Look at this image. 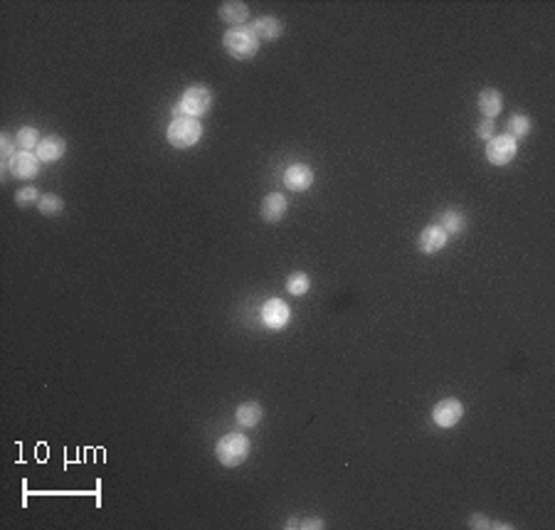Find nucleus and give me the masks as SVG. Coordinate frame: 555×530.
<instances>
[{
	"label": "nucleus",
	"mask_w": 555,
	"mask_h": 530,
	"mask_svg": "<svg viewBox=\"0 0 555 530\" xmlns=\"http://www.w3.org/2000/svg\"><path fill=\"white\" fill-rule=\"evenodd\" d=\"M222 48L235 60H252L259 52V38L254 35L252 28H232L222 35Z\"/></svg>",
	"instance_id": "obj_1"
},
{
	"label": "nucleus",
	"mask_w": 555,
	"mask_h": 530,
	"mask_svg": "<svg viewBox=\"0 0 555 530\" xmlns=\"http://www.w3.org/2000/svg\"><path fill=\"white\" fill-rule=\"evenodd\" d=\"M210 106H212V92L205 84H193L183 92V96L175 104V118L178 116L200 118L210 111Z\"/></svg>",
	"instance_id": "obj_2"
},
{
	"label": "nucleus",
	"mask_w": 555,
	"mask_h": 530,
	"mask_svg": "<svg viewBox=\"0 0 555 530\" xmlns=\"http://www.w3.org/2000/svg\"><path fill=\"white\" fill-rule=\"evenodd\" d=\"M247 454H250V439L240 432L225 434L215 446L217 461H220L222 466H230V469L232 466H240L242 461L247 459Z\"/></svg>",
	"instance_id": "obj_3"
},
{
	"label": "nucleus",
	"mask_w": 555,
	"mask_h": 530,
	"mask_svg": "<svg viewBox=\"0 0 555 530\" xmlns=\"http://www.w3.org/2000/svg\"><path fill=\"white\" fill-rule=\"evenodd\" d=\"M168 143L175 145V148H190L200 141L202 136V126L198 118H190V116H178L170 121L168 126Z\"/></svg>",
	"instance_id": "obj_4"
},
{
	"label": "nucleus",
	"mask_w": 555,
	"mask_h": 530,
	"mask_svg": "<svg viewBox=\"0 0 555 530\" xmlns=\"http://www.w3.org/2000/svg\"><path fill=\"white\" fill-rule=\"evenodd\" d=\"M518 153V141L508 133L494 136L486 141V158L491 165H508Z\"/></svg>",
	"instance_id": "obj_5"
},
{
	"label": "nucleus",
	"mask_w": 555,
	"mask_h": 530,
	"mask_svg": "<svg viewBox=\"0 0 555 530\" xmlns=\"http://www.w3.org/2000/svg\"><path fill=\"white\" fill-rule=\"evenodd\" d=\"M461 414H464V404H461L459 399H454V397L442 399V402H437V407L432 409L434 424H437V427H442V429L454 427V424L461 419Z\"/></svg>",
	"instance_id": "obj_6"
},
{
	"label": "nucleus",
	"mask_w": 555,
	"mask_h": 530,
	"mask_svg": "<svg viewBox=\"0 0 555 530\" xmlns=\"http://www.w3.org/2000/svg\"><path fill=\"white\" fill-rule=\"evenodd\" d=\"M40 163L43 160L38 158V153H33V150H18L13 155V160H10V173L20 180H30L40 173Z\"/></svg>",
	"instance_id": "obj_7"
},
{
	"label": "nucleus",
	"mask_w": 555,
	"mask_h": 530,
	"mask_svg": "<svg viewBox=\"0 0 555 530\" xmlns=\"http://www.w3.org/2000/svg\"><path fill=\"white\" fill-rule=\"evenodd\" d=\"M289 316H292V311H289V306L284 304L282 299H269L267 304L262 306V324L267 326V329L282 331L284 326L289 324Z\"/></svg>",
	"instance_id": "obj_8"
},
{
	"label": "nucleus",
	"mask_w": 555,
	"mask_h": 530,
	"mask_svg": "<svg viewBox=\"0 0 555 530\" xmlns=\"http://www.w3.org/2000/svg\"><path fill=\"white\" fill-rule=\"evenodd\" d=\"M284 185L289 190H294V193H304V190H309L314 185V170L306 163L289 165L287 173H284Z\"/></svg>",
	"instance_id": "obj_9"
},
{
	"label": "nucleus",
	"mask_w": 555,
	"mask_h": 530,
	"mask_svg": "<svg viewBox=\"0 0 555 530\" xmlns=\"http://www.w3.org/2000/svg\"><path fill=\"white\" fill-rule=\"evenodd\" d=\"M447 240H449V235L442 230V227H439V225H429V227H424V230L419 232L417 249L422 254H437L439 249L447 247Z\"/></svg>",
	"instance_id": "obj_10"
},
{
	"label": "nucleus",
	"mask_w": 555,
	"mask_h": 530,
	"mask_svg": "<svg viewBox=\"0 0 555 530\" xmlns=\"http://www.w3.org/2000/svg\"><path fill=\"white\" fill-rule=\"evenodd\" d=\"M252 30L259 40H264V43H274V40L282 38L284 25H282V20L274 18V15H262L259 20H254Z\"/></svg>",
	"instance_id": "obj_11"
},
{
	"label": "nucleus",
	"mask_w": 555,
	"mask_h": 530,
	"mask_svg": "<svg viewBox=\"0 0 555 530\" xmlns=\"http://www.w3.org/2000/svg\"><path fill=\"white\" fill-rule=\"evenodd\" d=\"M250 18V5L240 0H227L220 5V20H225L232 28H242V23Z\"/></svg>",
	"instance_id": "obj_12"
},
{
	"label": "nucleus",
	"mask_w": 555,
	"mask_h": 530,
	"mask_svg": "<svg viewBox=\"0 0 555 530\" xmlns=\"http://www.w3.org/2000/svg\"><path fill=\"white\" fill-rule=\"evenodd\" d=\"M287 207H289V202L282 193H269L262 202L264 222H279L284 215H287Z\"/></svg>",
	"instance_id": "obj_13"
},
{
	"label": "nucleus",
	"mask_w": 555,
	"mask_h": 530,
	"mask_svg": "<svg viewBox=\"0 0 555 530\" xmlns=\"http://www.w3.org/2000/svg\"><path fill=\"white\" fill-rule=\"evenodd\" d=\"M65 148H67L65 138L45 136L38 145V158L43 160V163H55V160H60L62 155H65Z\"/></svg>",
	"instance_id": "obj_14"
},
{
	"label": "nucleus",
	"mask_w": 555,
	"mask_h": 530,
	"mask_svg": "<svg viewBox=\"0 0 555 530\" xmlns=\"http://www.w3.org/2000/svg\"><path fill=\"white\" fill-rule=\"evenodd\" d=\"M479 104V111L484 114V118H496L504 109V96H501L499 89H484L476 99Z\"/></svg>",
	"instance_id": "obj_15"
},
{
	"label": "nucleus",
	"mask_w": 555,
	"mask_h": 530,
	"mask_svg": "<svg viewBox=\"0 0 555 530\" xmlns=\"http://www.w3.org/2000/svg\"><path fill=\"white\" fill-rule=\"evenodd\" d=\"M262 417H264V409L259 402H245V404H240V409H237V422H240L242 427H254V424H259Z\"/></svg>",
	"instance_id": "obj_16"
},
{
	"label": "nucleus",
	"mask_w": 555,
	"mask_h": 530,
	"mask_svg": "<svg viewBox=\"0 0 555 530\" xmlns=\"http://www.w3.org/2000/svg\"><path fill=\"white\" fill-rule=\"evenodd\" d=\"M439 227H442L447 235H459V232H464L466 220L459 210H447V212H442V217H439Z\"/></svg>",
	"instance_id": "obj_17"
},
{
	"label": "nucleus",
	"mask_w": 555,
	"mask_h": 530,
	"mask_svg": "<svg viewBox=\"0 0 555 530\" xmlns=\"http://www.w3.org/2000/svg\"><path fill=\"white\" fill-rule=\"evenodd\" d=\"M40 133H38V128H33V126H23L20 128L18 133H15V145H18V150H38V145H40Z\"/></svg>",
	"instance_id": "obj_18"
},
{
	"label": "nucleus",
	"mask_w": 555,
	"mask_h": 530,
	"mask_svg": "<svg viewBox=\"0 0 555 530\" xmlns=\"http://www.w3.org/2000/svg\"><path fill=\"white\" fill-rule=\"evenodd\" d=\"M531 128H533V123H531V118L526 116V114H513L511 118H508V136H513L518 141V138H523V136H528L531 133Z\"/></svg>",
	"instance_id": "obj_19"
},
{
	"label": "nucleus",
	"mask_w": 555,
	"mask_h": 530,
	"mask_svg": "<svg viewBox=\"0 0 555 530\" xmlns=\"http://www.w3.org/2000/svg\"><path fill=\"white\" fill-rule=\"evenodd\" d=\"M38 210L43 212V215H48V217L60 215V212L65 210V200H62L60 195H55V193H45L43 197H40V202H38Z\"/></svg>",
	"instance_id": "obj_20"
},
{
	"label": "nucleus",
	"mask_w": 555,
	"mask_h": 530,
	"mask_svg": "<svg viewBox=\"0 0 555 530\" xmlns=\"http://www.w3.org/2000/svg\"><path fill=\"white\" fill-rule=\"evenodd\" d=\"M311 289V279H309V274H304V272H294L292 277L287 279V291L292 296H304L306 291Z\"/></svg>",
	"instance_id": "obj_21"
},
{
	"label": "nucleus",
	"mask_w": 555,
	"mask_h": 530,
	"mask_svg": "<svg viewBox=\"0 0 555 530\" xmlns=\"http://www.w3.org/2000/svg\"><path fill=\"white\" fill-rule=\"evenodd\" d=\"M40 197L43 195L38 193V188H20L18 193H15V202H18L20 207H33L40 202Z\"/></svg>",
	"instance_id": "obj_22"
},
{
	"label": "nucleus",
	"mask_w": 555,
	"mask_h": 530,
	"mask_svg": "<svg viewBox=\"0 0 555 530\" xmlns=\"http://www.w3.org/2000/svg\"><path fill=\"white\" fill-rule=\"evenodd\" d=\"M18 145H15V136H10V133H3L0 136V150H3V165L5 168H10V160H13V155L18 153Z\"/></svg>",
	"instance_id": "obj_23"
},
{
	"label": "nucleus",
	"mask_w": 555,
	"mask_h": 530,
	"mask_svg": "<svg viewBox=\"0 0 555 530\" xmlns=\"http://www.w3.org/2000/svg\"><path fill=\"white\" fill-rule=\"evenodd\" d=\"M476 136L484 138V141L494 138V136H496V123H494V118H484V121H481L479 126H476Z\"/></svg>",
	"instance_id": "obj_24"
},
{
	"label": "nucleus",
	"mask_w": 555,
	"mask_h": 530,
	"mask_svg": "<svg viewBox=\"0 0 555 530\" xmlns=\"http://www.w3.org/2000/svg\"><path fill=\"white\" fill-rule=\"evenodd\" d=\"M469 528H491V521L486 516H471Z\"/></svg>",
	"instance_id": "obj_25"
},
{
	"label": "nucleus",
	"mask_w": 555,
	"mask_h": 530,
	"mask_svg": "<svg viewBox=\"0 0 555 530\" xmlns=\"http://www.w3.org/2000/svg\"><path fill=\"white\" fill-rule=\"evenodd\" d=\"M299 528L321 530V528H324V521H321V518H306V521H299Z\"/></svg>",
	"instance_id": "obj_26"
}]
</instances>
